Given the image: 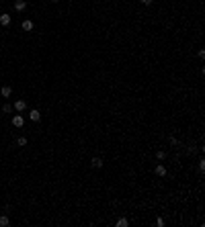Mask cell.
Here are the masks:
<instances>
[{
	"label": "cell",
	"mask_w": 205,
	"mask_h": 227,
	"mask_svg": "<svg viewBox=\"0 0 205 227\" xmlns=\"http://www.w3.org/2000/svg\"><path fill=\"white\" fill-rule=\"evenodd\" d=\"M12 125L17 127V129H21V127L25 125V119L21 117V115H14V117H12Z\"/></svg>",
	"instance_id": "cell-1"
},
{
	"label": "cell",
	"mask_w": 205,
	"mask_h": 227,
	"mask_svg": "<svg viewBox=\"0 0 205 227\" xmlns=\"http://www.w3.org/2000/svg\"><path fill=\"white\" fill-rule=\"evenodd\" d=\"M27 8V0H14V10L17 12H23Z\"/></svg>",
	"instance_id": "cell-2"
},
{
	"label": "cell",
	"mask_w": 205,
	"mask_h": 227,
	"mask_svg": "<svg viewBox=\"0 0 205 227\" xmlns=\"http://www.w3.org/2000/svg\"><path fill=\"white\" fill-rule=\"evenodd\" d=\"M0 25H2V27H8V25H11V14H8V12H2V14H0Z\"/></svg>",
	"instance_id": "cell-3"
},
{
	"label": "cell",
	"mask_w": 205,
	"mask_h": 227,
	"mask_svg": "<svg viewBox=\"0 0 205 227\" xmlns=\"http://www.w3.org/2000/svg\"><path fill=\"white\" fill-rule=\"evenodd\" d=\"M21 27H23V31H33V29H35V23L31 21V19H25Z\"/></svg>",
	"instance_id": "cell-4"
},
{
	"label": "cell",
	"mask_w": 205,
	"mask_h": 227,
	"mask_svg": "<svg viewBox=\"0 0 205 227\" xmlns=\"http://www.w3.org/2000/svg\"><path fill=\"white\" fill-rule=\"evenodd\" d=\"M154 172H156V176H160V178H164V176H166V166H164V164H158Z\"/></svg>",
	"instance_id": "cell-5"
},
{
	"label": "cell",
	"mask_w": 205,
	"mask_h": 227,
	"mask_svg": "<svg viewBox=\"0 0 205 227\" xmlns=\"http://www.w3.org/2000/svg\"><path fill=\"white\" fill-rule=\"evenodd\" d=\"M25 109H27V102L25 100H17L14 102V111H17V113H23Z\"/></svg>",
	"instance_id": "cell-6"
},
{
	"label": "cell",
	"mask_w": 205,
	"mask_h": 227,
	"mask_svg": "<svg viewBox=\"0 0 205 227\" xmlns=\"http://www.w3.org/2000/svg\"><path fill=\"white\" fill-rule=\"evenodd\" d=\"M29 119H31V121H39V119H41V113H39L37 109H31V111H29Z\"/></svg>",
	"instance_id": "cell-7"
},
{
	"label": "cell",
	"mask_w": 205,
	"mask_h": 227,
	"mask_svg": "<svg viewBox=\"0 0 205 227\" xmlns=\"http://www.w3.org/2000/svg\"><path fill=\"white\" fill-rule=\"evenodd\" d=\"M0 94H2L4 98H8V96L12 94V88L11 86H2V88H0Z\"/></svg>",
	"instance_id": "cell-8"
},
{
	"label": "cell",
	"mask_w": 205,
	"mask_h": 227,
	"mask_svg": "<svg viewBox=\"0 0 205 227\" xmlns=\"http://www.w3.org/2000/svg\"><path fill=\"white\" fill-rule=\"evenodd\" d=\"M8 225H11V219H8L6 215H2L0 217V227H8Z\"/></svg>",
	"instance_id": "cell-9"
},
{
	"label": "cell",
	"mask_w": 205,
	"mask_h": 227,
	"mask_svg": "<svg viewBox=\"0 0 205 227\" xmlns=\"http://www.w3.org/2000/svg\"><path fill=\"white\" fill-rule=\"evenodd\" d=\"M92 168H102V158H92Z\"/></svg>",
	"instance_id": "cell-10"
},
{
	"label": "cell",
	"mask_w": 205,
	"mask_h": 227,
	"mask_svg": "<svg viewBox=\"0 0 205 227\" xmlns=\"http://www.w3.org/2000/svg\"><path fill=\"white\" fill-rule=\"evenodd\" d=\"M156 158H158V162L166 160V151H164V149H158V151H156Z\"/></svg>",
	"instance_id": "cell-11"
},
{
	"label": "cell",
	"mask_w": 205,
	"mask_h": 227,
	"mask_svg": "<svg viewBox=\"0 0 205 227\" xmlns=\"http://www.w3.org/2000/svg\"><path fill=\"white\" fill-rule=\"evenodd\" d=\"M127 225H129V221H127L125 217H121V219L117 221V227H127Z\"/></svg>",
	"instance_id": "cell-12"
},
{
	"label": "cell",
	"mask_w": 205,
	"mask_h": 227,
	"mask_svg": "<svg viewBox=\"0 0 205 227\" xmlns=\"http://www.w3.org/2000/svg\"><path fill=\"white\" fill-rule=\"evenodd\" d=\"M17 145H19V148L27 145V137H17Z\"/></svg>",
	"instance_id": "cell-13"
},
{
	"label": "cell",
	"mask_w": 205,
	"mask_h": 227,
	"mask_svg": "<svg viewBox=\"0 0 205 227\" xmlns=\"http://www.w3.org/2000/svg\"><path fill=\"white\" fill-rule=\"evenodd\" d=\"M197 166H199V172H205V160H203V158H199Z\"/></svg>",
	"instance_id": "cell-14"
},
{
	"label": "cell",
	"mask_w": 205,
	"mask_h": 227,
	"mask_svg": "<svg viewBox=\"0 0 205 227\" xmlns=\"http://www.w3.org/2000/svg\"><path fill=\"white\" fill-rule=\"evenodd\" d=\"M2 113H12V104H4L2 106Z\"/></svg>",
	"instance_id": "cell-15"
},
{
	"label": "cell",
	"mask_w": 205,
	"mask_h": 227,
	"mask_svg": "<svg viewBox=\"0 0 205 227\" xmlns=\"http://www.w3.org/2000/svg\"><path fill=\"white\" fill-rule=\"evenodd\" d=\"M168 141H170V145H176V148H179V145H181V141H179V139H176V137H170V139H168Z\"/></svg>",
	"instance_id": "cell-16"
},
{
	"label": "cell",
	"mask_w": 205,
	"mask_h": 227,
	"mask_svg": "<svg viewBox=\"0 0 205 227\" xmlns=\"http://www.w3.org/2000/svg\"><path fill=\"white\" fill-rule=\"evenodd\" d=\"M156 225H158V227L164 225V219H162V217H158V219H156Z\"/></svg>",
	"instance_id": "cell-17"
},
{
	"label": "cell",
	"mask_w": 205,
	"mask_h": 227,
	"mask_svg": "<svg viewBox=\"0 0 205 227\" xmlns=\"http://www.w3.org/2000/svg\"><path fill=\"white\" fill-rule=\"evenodd\" d=\"M152 2H154V0H142V4H144V6H150Z\"/></svg>",
	"instance_id": "cell-18"
},
{
	"label": "cell",
	"mask_w": 205,
	"mask_h": 227,
	"mask_svg": "<svg viewBox=\"0 0 205 227\" xmlns=\"http://www.w3.org/2000/svg\"><path fill=\"white\" fill-rule=\"evenodd\" d=\"M51 2H60V0H51Z\"/></svg>",
	"instance_id": "cell-19"
}]
</instances>
